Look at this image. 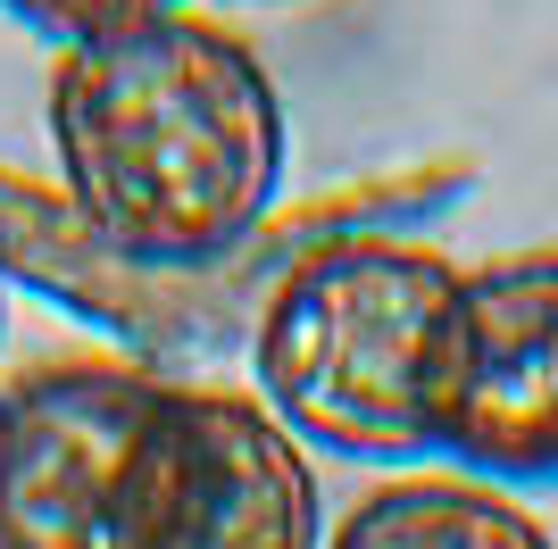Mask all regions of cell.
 I'll return each instance as SVG.
<instances>
[{
    "label": "cell",
    "instance_id": "ba28073f",
    "mask_svg": "<svg viewBox=\"0 0 558 549\" xmlns=\"http://www.w3.org/2000/svg\"><path fill=\"white\" fill-rule=\"evenodd\" d=\"M0 308H9V283H0Z\"/></svg>",
    "mask_w": 558,
    "mask_h": 549
},
{
    "label": "cell",
    "instance_id": "52a82bcc",
    "mask_svg": "<svg viewBox=\"0 0 558 549\" xmlns=\"http://www.w3.org/2000/svg\"><path fill=\"white\" fill-rule=\"evenodd\" d=\"M25 34H43V42H93V34H125L142 17H167V9H184V0H0Z\"/></svg>",
    "mask_w": 558,
    "mask_h": 549
},
{
    "label": "cell",
    "instance_id": "5b68a950",
    "mask_svg": "<svg viewBox=\"0 0 558 549\" xmlns=\"http://www.w3.org/2000/svg\"><path fill=\"white\" fill-rule=\"evenodd\" d=\"M442 457L500 491L558 483V242L459 267L442 350Z\"/></svg>",
    "mask_w": 558,
    "mask_h": 549
},
{
    "label": "cell",
    "instance_id": "7a4b0ae2",
    "mask_svg": "<svg viewBox=\"0 0 558 549\" xmlns=\"http://www.w3.org/2000/svg\"><path fill=\"white\" fill-rule=\"evenodd\" d=\"M450 308H459V267L442 251L400 233L326 242L258 308V400L301 450L350 466L442 457Z\"/></svg>",
    "mask_w": 558,
    "mask_h": 549
},
{
    "label": "cell",
    "instance_id": "6da1fadb",
    "mask_svg": "<svg viewBox=\"0 0 558 549\" xmlns=\"http://www.w3.org/2000/svg\"><path fill=\"white\" fill-rule=\"evenodd\" d=\"M50 150L75 217L142 258L192 267L251 242L283 192V91L233 25L167 9L50 59Z\"/></svg>",
    "mask_w": 558,
    "mask_h": 549
},
{
    "label": "cell",
    "instance_id": "3957f363",
    "mask_svg": "<svg viewBox=\"0 0 558 549\" xmlns=\"http://www.w3.org/2000/svg\"><path fill=\"white\" fill-rule=\"evenodd\" d=\"M117 549H326L317 466L258 391L167 375L125 483Z\"/></svg>",
    "mask_w": 558,
    "mask_h": 549
},
{
    "label": "cell",
    "instance_id": "277c9868",
    "mask_svg": "<svg viewBox=\"0 0 558 549\" xmlns=\"http://www.w3.org/2000/svg\"><path fill=\"white\" fill-rule=\"evenodd\" d=\"M167 375L50 358L0 383V549H117L125 483Z\"/></svg>",
    "mask_w": 558,
    "mask_h": 549
},
{
    "label": "cell",
    "instance_id": "8992f818",
    "mask_svg": "<svg viewBox=\"0 0 558 549\" xmlns=\"http://www.w3.org/2000/svg\"><path fill=\"white\" fill-rule=\"evenodd\" d=\"M326 549H558L542 516L475 475H392L326 533Z\"/></svg>",
    "mask_w": 558,
    "mask_h": 549
}]
</instances>
